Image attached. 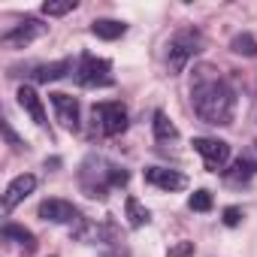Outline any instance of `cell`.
<instances>
[{
    "label": "cell",
    "instance_id": "cell-1",
    "mask_svg": "<svg viewBox=\"0 0 257 257\" xmlns=\"http://www.w3.org/2000/svg\"><path fill=\"white\" fill-rule=\"evenodd\" d=\"M191 106L203 124L227 127L236 112V91L212 67H200L191 82Z\"/></svg>",
    "mask_w": 257,
    "mask_h": 257
},
{
    "label": "cell",
    "instance_id": "cell-10",
    "mask_svg": "<svg viewBox=\"0 0 257 257\" xmlns=\"http://www.w3.org/2000/svg\"><path fill=\"white\" fill-rule=\"evenodd\" d=\"M34 188H37V176H31V173H22V176H16L13 182H10V188H7V194H4V212L10 215L22 200H28L31 194H34Z\"/></svg>",
    "mask_w": 257,
    "mask_h": 257
},
{
    "label": "cell",
    "instance_id": "cell-20",
    "mask_svg": "<svg viewBox=\"0 0 257 257\" xmlns=\"http://www.w3.org/2000/svg\"><path fill=\"white\" fill-rule=\"evenodd\" d=\"M4 236H7V239H19L28 251L34 248V233H31L28 227H22V224H4Z\"/></svg>",
    "mask_w": 257,
    "mask_h": 257
},
{
    "label": "cell",
    "instance_id": "cell-23",
    "mask_svg": "<svg viewBox=\"0 0 257 257\" xmlns=\"http://www.w3.org/2000/svg\"><path fill=\"white\" fill-rule=\"evenodd\" d=\"M191 254H194V242H176L167 257H191Z\"/></svg>",
    "mask_w": 257,
    "mask_h": 257
},
{
    "label": "cell",
    "instance_id": "cell-13",
    "mask_svg": "<svg viewBox=\"0 0 257 257\" xmlns=\"http://www.w3.org/2000/svg\"><path fill=\"white\" fill-rule=\"evenodd\" d=\"M16 97H19V106H22V109H25V112H28V115H31V118H34L40 127H46V124H49V118H46V109H43V100H40V94H37L31 85H22Z\"/></svg>",
    "mask_w": 257,
    "mask_h": 257
},
{
    "label": "cell",
    "instance_id": "cell-22",
    "mask_svg": "<svg viewBox=\"0 0 257 257\" xmlns=\"http://www.w3.org/2000/svg\"><path fill=\"white\" fill-rule=\"evenodd\" d=\"M188 209H191V212H209V209H212V194L203 191V188L194 191V194L188 197Z\"/></svg>",
    "mask_w": 257,
    "mask_h": 257
},
{
    "label": "cell",
    "instance_id": "cell-11",
    "mask_svg": "<svg viewBox=\"0 0 257 257\" xmlns=\"http://www.w3.org/2000/svg\"><path fill=\"white\" fill-rule=\"evenodd\" d=\"M146 182L161 188V191H182V188H188V179L179 170H167V167H149L146 170Z\"/></svg>",
    "mask_w": 257,
    "mask_h": 257
},
{
    "label": "cell",
    "instance_id": "cell-21",
    "mask_svg": "<svg viewBox=\"0 0 257 257\" xmlns=\"http://www.w3.org/2000/svg\"><path fill=\"white\" fill-rule=\"evenodd\" d=\"M73 10H76V0H46V4H43V16H49V19L67 16Z\"/></svg>",
    "mask_w": 257,
    "mask_h": 257
},
{
    "label": "cell",
    "instance_id": "cell-14",
    "mask_svg": "<svg viewBox=\"0 0 257 257\" xmlns=\"http://www.w3.org/2000/svg\"><path fill=\"white\" fill-rule=\"evenodd\" d=\"M67 73H76V67H73V61H70V58H61V61H55V64H43V67H37L34 79H37V82H43V85H49V82L64 79Z\"/></svg>",
    "mask_w": 257,
    "mask_h": 257
},
{
    "label": "cell",
    "instance_id": "cell-17",
    "mask_svg": "<svg viewBox=\"0 0 257 257\" xmlns=\"http://www.w3.org/2000/svg\"><path fill=\"white\" fill-rule=\"evenodd\" d=\"M152 127H155V137H158L161 143H173V140H179L176 124L170 121V115H167L164 109H158V112H155V121H152Z\"/></svg>",
    "mask_w": 257,
    "mask_h": 257
},
{
    "label": "cell",
    "instance_id": "cell-24",
    "mask_svg": "<svg viewBox=\"0 0 257 257\" xmlns=\"http://www.w3.org/2000/svg\"><path fill=\"white\" fill-rule=\"evenodd\" d=\"M239 221H242V209H239V206H227V209H224V224H227V227H236Z\"/></svg>",
    "mask_w": 257,
    "mask_h": 257
},
{
    "label": "cell",
    "instance_id": "cell-19",
    "mask_svg": "<svg viewBox=\"0 0 257 257\" xmlns=\"http://www.w3.org/2000/svg\"><path fill=\"white\" fill-rule=\"evenodd\" d=\"M230 49H233L236 55L254 58V55H257V40H254L251 34H236V37H233V43H230Z\"/></svg>",
    "mask_w": 257,
    "mask_h": 257
},
{
    "label": "cell",
    "instance_id": "cell-5",
    "mask_svg": "<svg viewBox=\"0 0 257 257\" xmlns=\"http://www.w3.org/2000/svg\"><path fill=\"white\" fill-rule=\"evenodd\" d=\"M94 118V131L100 137H118L127 131V109L118 100H106V103H94L91 109Z\"/></svg>",
    "mask_w": 257,
    "mask_h": 257
},
{
    "label": "cell",
    "instance_id": "cell-18",
    "mask_svg": "<svg viewBox=\"0 0 257 257\" xmlns=\"http://www.w3.org/2000/svg\"><path fill=\"white\" fill-rule=\"evenodd\" d=\"M251 176H257V170H254V167H251V164H248L245 158H239V161L233 164V170H227V173H224V179H227L230 185H239V182L245 185V182H248Z\"/></svg>",
    "mask_w": 257,
    "mask_h": 257
},
{
    "label": "cell",
    "instance_id": "cell-4",
    "mask_svg": "<svg viewBox=\"0 0 257 257\" xmlns=\"http://www.w3.org/2000/svg\"><path fill=\"white\" fill-rule=\"evenodd\" d=\"M73 79H76L79 88H109L115 82L112 79V64L106 58H97V55H82L79 64H76Z\"/></svg>",
    "mask_w": 257,
    "mask_h": 257
},
{
    "label": "cell",
    "instance_id": "cell-16",
    "mask_svg": "<svg viewBox=\"0 0 257 257\" xmlns=\"http://www.w3.org/2000/svg\"><path fill=\"white\" fill-rule=\"evenodd\" d=\"M124 215H127V224H131L134 230H137V227H146L149 218H152V212H149L137 197H127V200H124Z\"/></svg>",
    "mask_w": 257,
    "mask_h": 257
},
{
    "label": "cell",
    "instance_id": "cell-2",
    "mask_svg": "<svg viewBox=\"0 0 257 257\" xmlns=\"http://www.w3.org/2000/svg\"><path fill=\"white\" fill-rule=\"evenodd\" d=\"M127 170H121L118 164L100 158V155H88L82 170H79V182H82V191L94 200H103L109 197L112 188H124L127 185Z\"/></svg>",
    "mask_w": 257,
    "mask_h": 257
},
{
    "label": "cell",
    "instance_id": "cell-8",
    "mask_svg": "<svg viewBox=\"0 0 257 257\" xmlns=\"http://www.w3.org/2000/svg\"><path fill=\"white\" fill-rule=\"evenodd\" d=\"M46 31H49V25H43L40 19H25L22 25H16L13 31L4 34V46H7V49H25V46H31L34 40H40Z\"/></svg>",
    "mask_w": 257,
    "mask_h": 257
},
{
    "label": "cell",
    "instance_id": "cell-26",
    "mask_svg": "<svg viewBox=\"0 0 257 257\" xmlns=\"http://www.w3.org/2000/svg\"><path fill=\"white\" fill-rule=\"evenodd\" d=\"M100 257H124V254H115V251H106V254H100Z\"/></svg>",
    "mask_w": 257,
    "mask_h": 257
},
{
    "label": "cell",
    "instance_id": "cell-7",
    "mask_svg": "<svg viewBox=\"0 0 257 257\" xmlns=\"http://www.w3.org/2000/svg\"><path fill=\"white\" fill-rule=\"evenodd\" d=\"M49 103L55 106V115H58V121H61L64 131L76 134L79 127H82V115H79V100L76 97L55 91V94H49Z\"/></svg>",
    "mask_w": 257,
    "mask_h": 257
},
{
    "label": "cell",
    "instance_id": "cell-6",
    "mask_svg": "<svg viewBox=\"0 0 257 257\" xmlns=\"http://www.w3.org/2000/svg\"><path fill=\"white\" fill-rule=\"evenodd\" d=\"M194 152L206 161V167L212 170V173H218V170H224V164L230 161V146L224 143V140H212V137H197L194 143Z\"/></svg>",
    "mask_w": 257,
    "mask_h": 257
},
{
    "label": "cell",
    "instance_id": "cell-3",
    "mask_svg": "<svg viewBox=\"0 0 257 257\" xmlns=\"http://www.w3.org/2000/svg\"><path fill=\"white\" fill-rule=\"evenodd\" d=\"M200 49H203L200 31H194V28L176 31V34L170 37V43H167V70H170V76H179V73L194 61V55H197Z\"/></svg>",
    "mask_w": 257,
    "mask_h": 257
},
{
    "label": "cell",
    "instance_id": "cell-25",
    "mask_svg": "<svg viewBox=\"0 0 257 257\" xmlns=\"http://www.w3.org/2000/svg\"><path fill=\"white\" fill-rule=\"evenodd\" d=\"M242 158H245V161H248V164H251V167L257 170V143H251V149H248V152H245Z\"/></svg>",
    "mask_w": 257,
    "mask_h": 257
},
{
    "label": "cell",
    "instance_id": "cell-15",
    "mask_svg": "<svg viewBox=\"0 0 257 257\" xmlns=\"http://www.w3.org/2000/svg\"><path fill=\"white\" fill-rule=\"evenodd\" d=\"M91 34L100 37V40H118V37L127 34V25L124 22H115V19H97L91 25Z\"/></svg>",
    "mask_w": 257,
    "mask_h": 257
},
{
    "label": "cell",
    "instance_id": "cell-9",
    "mask_svg": "<svg viewBox=\"0 0 257 257\" xmlns=\"http://www.w3.org/2000/svg\"><path fill=\"white\" fill-rule=\"evenodd\" d=\"M40 218L43 221H52V224H70V221H79V209L70 203V200H61V197H49L40 203Z\"/></svg>",
    "mask_w": 257,
    "mask_h": 257
},
{
    "label": "cell",
    "instance_id": "cell-12",
    "mask_svg": "<svg viewBox=\"0 0 257 257\" xmlns=\"http://www.w3.org/2000/svg\"><path fill=\"white\" fill-rule=\"evenodd\" d=\"M112 224H97V221H88V218H79V227L73 230V236L79 242H109L112 239Z\"/></svg>",
    "mask_w": 257,
    "mask_h": 257
}]
</instances>
